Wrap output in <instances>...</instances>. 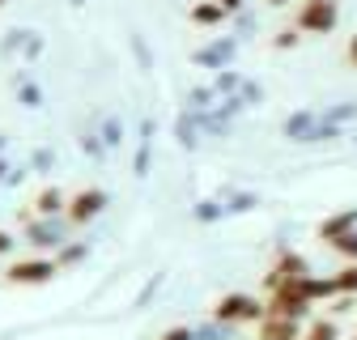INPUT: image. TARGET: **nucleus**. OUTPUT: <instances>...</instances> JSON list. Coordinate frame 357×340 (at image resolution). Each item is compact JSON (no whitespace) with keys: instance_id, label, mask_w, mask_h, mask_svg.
Wrapping results in <instances>:
<instances>
[{"instance_id":"f257e3e1","label":"nucleus","mask_w":357,"mask_h":340,"mask_svg":"<svg viewBox=\"0 0 357 340\" xmlns=\"http://www.w3.org/2000/svg\"><path fill=\"white\" fill-rule=\"evenodd\" d=\"M264 315H268V302H259L251 293H230V298H221L213 307L217 323H259Z\"/></svg>"},{"instance_id":"f03ea898","label":"nucleus","mask_w":357,"mask_h":340,"mask_svg":"<svg viewBox=\"0 0 357 340\" xmlns=\"http://www.w3.org/2000/svg\"><path fill=\"white\" fill-rule=\"evenodd\" d=\"M336 22H340L336 0H302V9H298V30H306V34H332Z\"/></svg>"},{"instance_id":"7ed1b4c3","label":"nucleus","mask_w":357,"mask_h":340,"mask_svg":"<svg viewBox=\"0 0 357 340\" xmlns=\"http://www.w3.org/2000/svg\"><path fill=\"white\" fill-rule=\"evenodd\" d=\"M310 268H306V260L298 251H281L277 255V264L268 268V289H281V285H289V281H298V277H306Z\"/></svg>"},{"instance_id":"20e7f679","label":"nucleus","mask_w":357,"mask_h":340,"mask_svg":"<svg viewBox=\"0 0 357 340\" xmlns=\"http://www.w3.org/2000/svg\"><path fill=\"white\" fill-rule=\"evenodd\" d=\"M60 268H56V260H22V264H13L5 277L13 281V285H43V281H52Z\"/></svg>"},{"instance_id":"39448f33","label":"nucleus","mask_w":357,"mask_h":340,"mask_svg":"<svg viewBox=\"0 0 357 340\" xmlns=\"http://www.w3.org/2000/svg\"><path fill=\"white\" fill-rule=\"evenodd\" d=\"M102 204H107V196H102L98 187H89V192H77V196L68 200V217H73L77 226H85V222H94L98 212H102Z\"/></svg>"},{"instance_id":"423d86ee","label":"nucleus","mask_w":357,"mask_h":340,"mask_svg":"<svg viewBox=\"0 0 357 340\" xmlns=\"http://www.w3.org/2000/svg\"><path fill=\"white\" fill-rule=\"evenodd\" d=\"M259 340H302V327H298V319H285V315H264Z\"/></svg>"},{"instance_id":"0eeeda50","label":"nucleus","mask_w":357,"mask_h":340,"mask_svg":"<svg viewBox=\"0 0 357 340\" xmlns=\"http://www.w3.org/2000/svg\"><path fill=\"white\" fill-rule=\"evenodd\" d=\"M349 230H357V208H344V212H336V217H328L324 226H319V238H340V234H349Z\"/></svg>"},{"instance_id":"6e6552de","label":"nucleus","mask_w":357,"mask_h":340,"mask_svg":"<svg viewBox=\"0 0 357 340\" xmlns=\"http://www.w3.org/2000/svg\"><path fill=\"white\" fill-rule=\"evenodd\" d=\"M226 5H221V0H204V5H196L192 9V22L196 26H221V22H226Z\"/></svg>"},{"instance_id":"1a4fd4ad","label":"nucleus","mask_w":357,"mask_h":340,"mask_svg":"<svg viewBox=\"0 0 357 340\" xmlns=\"http://www.w3.org/2000/svg\"><path fill=\"white\" fill-rule=\"evenodd\" d=\"M306 293H310V302H319V298H332V293H340L336 289V277H306Z\"/></svg>"},{"instance_id":"9d476101","label":"nucleus","mask_w":357,"mask_h":340,"mask_svg":"<svg viewBox=\"0 0 357 340\" xmlns=\"http://www.w3.org/2000/svg\"><path fill=\"white\" fill-rule=\"evenodd\" d=\"M34 208L43 212V217H52V212H60V208H64V196H60L56 187H47V192H38V200H34Z\"/></svg>"},{"instance_id":"9b49d317","label":"nucleus","mask_w":357,"mask_h":340,"mask_svg":"<svg viewBox=\"0 0 357 340\" xmlns=\"http://www.w3.org/2000/svg\"><path fill=\"white\" fill-rule=\"evenodd\" d=\"M336 289H340L344 298H353V293H357V260H349V264L336 272Z\"/></svg>"},{"instance_id":"f8f14e48","label":"nucleus","mask_w":357,"mask_h":340,"mask_svg":"<svg viewBox=\"0 0 357 340\" xmlns=\"http://www.w3.org/2000/svg\"><path fill=\"white\" fill-rule=\"evenodd\" d=\"M336 336H340V332H336L332 319H315V323L302 332V340H336Z\"/></svg>"},{"instance_id":"ddd939ff","label":"nucleus","mask_w":357,"mask_h":340,"mask_svg":"<svg viewBox=\"0 0 357 340\" xmlns=\"http://www.w3.org/2000/svg\"><path fill=\"white\" fill-rule=\"evenodd\" d=\"M332 247L344 255V260H357V230H349V234H340V238H332Z\"/></svg>"},{"instance_id":"4468645a","label":"nucleus","mask_w":357,"mask_h":340,"mask_svg":"<svg viewBox=\"0 0 357 340\" xmlns=\"http://www.w3.org/2000/svg\"><path fill=\"white\" fill-rule=\"evenodd\" d=\"M30 242H34V247H56L60 234H56L52 226H34V230H30Z\"/></svg>"},{"instance_id":"2eb2a0df","label":"nucleus","mask_w":357,"mask_h":340,"mask_svg":"<svg viewBox=\"0 0 357 340\" xmlns=\"http://www.w3.org/2000/svg\"><path fill=\"white\" fill-rule=\"evenodd\" d=\"M285 132H289V137H298V141H306L302 132H310V115H294V119L285 123Z\"/></svg>"},{"instance_id":"dca6fc26","label":"nucleus","mask_w":357,"mask_h":340,"mask_svg":"<svg viewBox=\"0 0 357 340\" xmlns=\"http://www.w3.org/2000/svg\"><path fill=\"white\" fill-rule=\"evenodd\" d=\"M298 38H302V30H281L277 34V47H298Z\"/></svg>"},{"instance_id":"f3484780","label":"nucleus","mask_w":357,"mask_h":340,"mask_svg":"<svg viewBox=\"0 0 357 340\" xmlns=\"http://www.w3.org/2000/svg\"><path fill=\"white\" fill-rule=\"evenodd\" d=\"M162 340H192V332H188V327H170Z\"/></svg>"},{"instance_id":"a211bd4d","label":"nucleus","mask_w":357,"mask_h":340,"mask_svg":"<svg viewBox=\"0 0 357 340\" xmlns=\"http://www.w3.org/2000/svg\"><path fill=\"white\" fill-rule=\"evenodd\" d=\"M349 64H353V68H357V34H353V38H349Z\"/></svg>"},{"instance_id":"6ab92c4d","label":"nucleus","mask_w":357,"mask_h":340,"mask_svg":"<svg viewBox=\"0 0 357 340\" xmlns=\"http://www.w3.org/2000/svg\"><path fill=\"white\" fill-rule=\"evenodd\" d=\"M9 247H13V238H9V234H0V255H5Z\"/></svg>"},{"instance_id":"aec40b11","label":"nucleus","mask_w":357,"mask_h":340,"mask_svg":"<svg viewBox=\"0 0 357 340\" xmlns=\"http://www.w3.org/2000/svg\"><path fill=\"white\" fill-rule=\"evenodd\" d=\"M221 5H226V9H238V5H243V0H221Z\"/></svg>"},{"instance_id":"412c9836","label":"nucleus","mask_w":357,"mask_h":340,"mask_svg":"<svg viewBox=\"0 0 357 340\" xmlns=\"http://www.w3.org/2000/svg\"><path fill=\"white\" fill-rule=\"evenodd\" d=\"M273 5H285V0H273Z\"/></svg>"},{"instance_id":"4be33fe9","label":"nucleus","mask_w":357,"mask_h":340,"mask_svg":"<svg viewBox=\"0 0 357 340\" xmlns=\"http://www.w3.org/2000/svg\"><path fill=\"white\" fill-rule=\"evenodd\" d=\"M0 5H5V0H0Z\"/></svg>"},{"instance_id":"5701e85b","label":"nucleus","mask_w":357,"mask_h":340,"mask_svg":"<svg viewBox=\"0 0 357 340\" xmlns=\"http://www.w3.org/2000/svg\"><path fill=\"white\" fill-rule=\"evenodd\" d=\"M353 340H357V336H353Z\"/></svg>"}]
</instances>
